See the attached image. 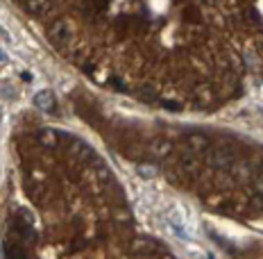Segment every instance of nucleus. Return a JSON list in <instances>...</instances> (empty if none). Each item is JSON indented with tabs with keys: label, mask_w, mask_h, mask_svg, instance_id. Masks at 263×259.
<instances>
[{
	"label": "nucleus",
	"mask_w": 263,
	"mask_h": 259,
	"mask_svg": "<svg viewBox=\"0 0 263 259\" xmlns=\"http://www.w3.org/2000/svg\"><path fill=\"white\" fill-rule=\"evenodd\" d=\"M34 103H37L41 109H46V112H53V107H54V98H53V93H50V91H41V93H37Z\"/></svg>",
	"instance_id": "f257e3e1"
}]
</instances>
